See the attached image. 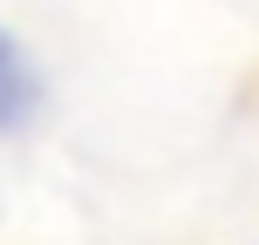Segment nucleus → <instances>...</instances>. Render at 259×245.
I'll return each mask as SVG.
<instances>
[{
  "mask_svg": "<svg viewBox=\"0 0 259 245\" xmlns=\"http://www.w3.org/2000/svg\"><path fill=\"white\" fill-rule=\"evenodd\" d=\"M27 109H34V75H27V55L0 34V129L21 123Z\"/></svg>",
  "mask_w": 259,
  "mask_h": 245,
  "instance_id": "1",
  "label": "nucleus"
}]
</instances>
